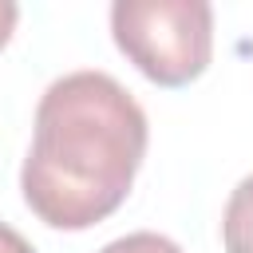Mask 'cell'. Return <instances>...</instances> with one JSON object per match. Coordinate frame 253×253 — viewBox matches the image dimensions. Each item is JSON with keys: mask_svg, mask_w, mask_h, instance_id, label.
Instances as JSON below:
<instances>
[{"mask_svg": "<svg viewBox=\"0 0 253 253\" xmlns=\"http://www.w3.org/2000/svg\"><path fill=\"white\" fill-rule=\"evenodd\" d=\"M142 154L146 115L134 95L107 71H71L36 107L24 202L51 229H91L126 202Z\"/></svg>", "mask_w": 253, "mask_h": 253, "instance_id": "6da1fadb", "label": "cell"}, {"mask_svg": "<svg viewBox=\"0 0 253 253\" xmlns=\"http://www.w3.org/2000/svg\"><path fill=\"white\" fill-rule=\"evenodd\" d=\"M111 32L119 51L158 87L198 79L213 55V8L206 0H119Z\"/></svg>", "mask_w": 253, "mask_h": 253, "instance_id": "7a4b0ae2", "label": "cell"}, {"mask_svg": "<svg viewBox=\"0 0 253 253\" xmlns=\"http://www.w3.org/2000/svg\"><path fill=\"white\" fill-rule=\"evenodd\" d=\"M221 237H225V253H253V174L241 178L237 190L229 194Z\"/></svg>", "mask_w": 253, "mask_h": 253, "instance_id": "3957f363", "label": "cell"}, {"mask_svg": "<svg viewBox=\"0 0 253 253\" xmlns=\"http://www.w3.org/2000/svg\"><path fill=\"white\" fill-rule=\"evenodd\" d=\"M99 253H182V245H178V241H170V237H162V233L142 229V233H126V237H119V241L103 245Z\"/></svg>", "mask_w": 253, "mask_h": 253, "instance_id": "277c9868", "label": "cell"}, {"mask_svg": "<svg viewBox=\"0 0 253 253\" xmlns=\"http://www.w3.org/2000/svg\"><path fill=\"white\" fill-rule=\"evenodd\" d=\"M0 253H36V249L28 245V237H24V233H16L12 225H4V221H0Z\"/></svg>", "mask_w": 253, "mask_h": 253, "instance_id": "5b68a950", "label": "cell"}, {"mask_svg": "<svg viewBox=\"0 0 253 253\" xmlns=\"http://www.w3.org/2000/svg\"><path fill=\"white\" fill-rule=\"evenodd\" d=\"M16 20H20V8H16L12 0H0V47L12 40V32H16Z\"/></svg>", "mask_w": 253, "mask_h": 253, "instance_id": "8992f818", "label": "cell"}]
</instances>
